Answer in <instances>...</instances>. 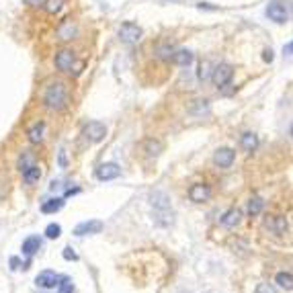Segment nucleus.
Returning a JSON list of instances; mask_svg holds the SVG:
<instances>
[{
  "instance_id": "1",
  "label": "nucleus",
  "mask_w": 293,
  "mask_h": 293,
  "mask_svg": "<svg viewBox=\"0 0 293 293\" xmlns=\"http://www.w3.org/2000/svg\"><path fill=\"white\" fill-rule=\"evenodd\" d=\"M152 209H154V224L158 228H170L174 224V209L170 205V199L164 191L152 193Z\"/></svg>"
},
{
  "instance_id": "2",
  "label": "nucleus",
  "mask_w": 293,
  "mask_h": 293,
  "mask_svg": "<svg viewBox=\"0 0 293 293\" xmlns=\"http://www.w3.org/2000/svg\"><path fill=\"white\" fill-rule=\"evenodd\" d=\"M68 99H70V94H68L66 84L64 82H51L45 90L43 103L51 111H64L68 107Z\"/></svg>"
},
{
  "instance_id": "3",
  "label": "nucleus",
  "mask_w": 293,
  "mask_h": 293,
  "mask_svg": "<svg viewBox=\"0 0 293 293\" xmlns=\"http://www.w3.org/2000/svg\"><path fill=\"white\" fill-rule=\"evenodd\" d=\"M267 16L271 18L273 23L277 25H285L291 16V10H289V2H283V0H273V2L267 4Z\"/></svg>"
},
{
  "instance_id": "4",
  "label": "nucleus",
  "mask_w": 293,
  "mask_h": 293,
  "mask_svg": "<svg viewBox=\"0 0 293 293\" xmlns=\"http://www.w3.org/2000/svg\"><path fill=\"white\" fill-rule=\"evenodd\" d=\"M142 37H144V29H142L138 23L125 21V23L119 27V41H121V43H125V45H133V43H138Z\"/></svg>"
},
{
  "instance_id": "5",
  "label": "nucleus",
  "mask_w": 293,
  "mask_h": 293,
  "mask_svg": "<svg viewBox=\"0 0 293 293\" xmlns=\"http://www.w3.org/2000/svg\"><path fill=\"white\" fill-rule=\"evenodd\" d=\"M209 78L218 88H224L226 84H230V80L234 78V68L230 64H220V66H216L211 70Z\"/></svg>"
},
{
  "instance_id": "6",
  "label": "nucleus",
  "mask_w": 293,
  "mask_h": 293,
  "mask_svg": "<svg viewBox=\"0 0 293 293\" xmlns=\"http://www.w3.org/2000/svg\"><path fill=\"white\" fill-rule=\"evenodd\" d=\"M82 135H84V138H86L90 144H99V142H103V140L107 138V127H105V123H101V121H90V123L84 125Z\"/></svg>"
},
{
  "instance_id": "7",
  "label": "nucleus",
  "mask_w": 293,
  "mask_h": 293,
  "mask_svg": "<svg viewBox=\"0 0 293 293\" xmlns=\"http://www.w3.org/2000/svg\"><path fill=\"white\" fill-rule=\"evenodd\" d=\"M55 68L60 72H72L74 64H76V55L72 49H60L55 53Z\"/></svg>"
},
{
  "instance_id": "8",
  "label": "nucleus",
  "mask_w": 293,
  "mask_h": 293,
  "mask_svg": "<svg viewBox=\"0 0 293 293\" xmlns=\"http://www.w3.org/2000/svg\"><path fill=\"white\" fill-rule=\"evenodd\" d=\"M265 228L271 234H275V236H285V234L289 232V224L283 216H269L265 220Z\"/></svg>"
},
{
  "instance_id": "9",
  "label": "nucleus",
  "mask_w": 293,
  "mask_h": 293,
  "mask_svg": "<svg viewBox=\"0 0 293 293\" xmlns=\"http://www.w3.org/2000/svg\"><path fill=\"white\" fill-rule=\"evenodd\" d=\"M234 160H236V152L232 148H218L216 154H213V162L220 168H230L234 164Z\"/></svg>"
},
{
  "instance_id": "10",
  "label": "nucleus",
  "mask_w": 293,
  "mask_h": 293,
  "mask_svg": "<svg viewBox=\"0 0 293 293\" xmlns=\"http://www.w3.org/2000/svg\"><path fill=\"white\" fill-rule=\"evenodd\" d=\"M211 197V187L205 185V183H195L191 189H189V199L193 203H203Z\"/></svg>"
},
{
  "instance_id": "11",
  "label": "nucleus",
  "mask_w": 293,
  "mask_h": 293,
  "mask_svg": "<svg viewBox=\"0 0 293 293\" xmlns=\"http://www.w3.org/2000/svg\"><path fill=\"white\" fill-rule=\"evenodd\" d=\"M121 174V166L115 164V162H105L96 168V179L99 181H113Z\"/></svg>"
},
{
  "instance_id": "12",
  "label": "nucleus",
  "mask_w": 293,
  "mask_h": 293,
  "mask_svg": "<svg viewBox=\"0 0 293 293\" xmlns=\"http://www.w3.org/2000/svg\"><path fill=\"white\" fill-rule=\"evenodd\" d=\"M101 230H103V222L88 220V222H82L74 228V236H92V234H99Z\"/></svg>"
},
{
  "instance_id": "13",
  "label": "nucleus",
  "mask_w": 293,
  "mask_h": 293,
  "mask_svg": "<svg viewBox=\"0 0 293 293\" xmlns=\"http://www.w3.org/2000/svg\"><path fill=\"white\" fill-rule=\"evenodd\" d=\"M60 275L57 273H53V271H41L37 275V279H35V283H37V287H43V289H53L57 283H60Z\"/></svg>"
},
{
  "instance_id": "14",
  "label": "nucleus",
  "mask_w": 293,
  "mask_h": 293,
  "mask_svg": "<svg viewBox=\"0 0 293 293\" xmlns=\"http://www.w3.org/2000/svg\"><path fill=\"white\" fill-rule=\"evenodd\" d=\"M41 246H43L41 238H39V236H29V238L23 240V255L25 257H33V255H37V252L41 250Z\"/></svg>"
},
{
  "instance_id": "15",
  "label": "nucleus",
  "mask_w": 293,
  "mask_h": 293,
  "mask_svg": "<svg viewBox=\"0 0 293 293\" xmlns=\"http://www.w3.org/2000/svg\"><path fill=\"white\" fill-rule=\"evenodd\" d=\"M240 220H242V211L238 209V207H232V209H228L224 216H222V226H226V228H236L238 224H240Z\"/></svg>"
},
{
  "instance_id": "16",
  "label": "nucleus",
  "mask_w": 293,
  "mask_h": 293,
  "mask_svg": "<svg viewBox=\"0 0 293 293\" xmlns=\"http://www.w3.org/2000/svg\"><path fill=\"white\" fill-rule=\"evenodd\" d=\"M76 25L70 21V18H66V21L57 27V37L62 39V41H70V39H74V35H76Z\"/></svg>"
},
{
  "instance_id": "17",
  "label": "nucleus",
  "mask_w": 293,
  "mask_h": 293,
  "mask_svg": "<svg viewBox=\"0 0 293 293\" xmlns=\"http://www.w3.org/2000/svg\"><path fill=\"white\" fill-rule=\"evenodd\" d=\"M27 135H29V142H31V144H41V142H43V135H45V123H43V121H37V123L27 131Z\"/></svg>"
},
{
  "instance_id": "18",
  "label": "nucleus",
  "mask_w": 293,
  "mask_h": 293,
  "mask_svg": "<svg viewBox=\"0 0 293 293\" xmlns=\"http://www.w3.org/2000/svg\"><path fill=\"white\" fill-rule=\"evenodd\" d=\"M170 57H172V62L177 64V66L187 68L193 62V51H189V49H177V51H172Z\"/></svg>"
},
{
  "instance_id": "19",
  "label": "nucleus",
  "mask_w": 293,
  "mask_h": 293,
  "mask_svg": "<svg viewBox=\"0 0 293 293\" xmlns=\"http://www.w3.org/2000/svg\"><path fill=\"white\" fill-rule=\"evenodd\" d=\"M240 146H242V150L244 152H255L257 148H259V138L252 131H246V133H242V138H240Z\"/></svg>"
},
{
  "instance_id": "20",
  "label": "nucleus",
  "mask_w": 293,
  "mask_h": 293,
  "mask_svg": "<svg viewBox=\"0 0 293 293\" xmlns=\"http://www.w3.org/2000/svg\"><path fill=\"white\" fill-rule=\"evenodd\" d=\"M39 179H41V168H39L37 164H31V166H27V168L23 170V181H25L27 185L37 183Z\"/></svg>"
},
{
  "instance_id": "21",
  "label": "nucleus",
  "mask_w": 293,
  "mask_h": 293,
  "mask_svg": "<svg viewBox=\"0 0 293 293\" xmlns=\"http://www.w3.org/2000/svg\"><path fill=\"white\" fill-rule=\"evenodd\" d=\"M64 207V199L62 197H55V199H47L41 203V211L43 213H55Z\"/></svg>"
},
{
  "instance_id": "22",
  "label": "nucleus",
  "mask_w": 293,
  "mask_h": 293,
  "mask_svg": "<svg viewBox=\"0 0 293 293\" xmlns=\"http://www.w3.org/2000/svg\"><path fill=\"white\" fill-rule=\"evenodd\" d=\"M263 207H265V201L259 197V195H255V197H250V201H248V216H250V218L259 216V213L263 211Z\"/></svg>"
},
{
  "instance_id": "23",
  "label": "nucleus",
  "mask_w": 293,
  "mask_h": 293,
  "mask_svg": "<svg viewBox=\"0 0 293 293\" xmlns=\"http://www.w3.org/2000/svg\"><path fill=\"white\" fill-rule=\"evenodd\" d=\"M191 113H193V115H205V113H209V101H207V99H197V101H193Z\"/></svg>"
},
{
  "instance_id": "24",
  "label": "nucleus",
  "mask_w": 293,
  "mask_h": 293,
  "mask_svg": "<svg viewBox=\"0 0 293 293\" xmlns=\"http://www.w3.org/2000/svg\"><path fill=\"white\" fill-rule=\"evenodd\" d=\"M275 281H277L279 287H283L285 291H291V289H293V277H291V273H279V275L275 277Z\"/></svg>"
},
{
  "instance_id": "25",
  "label": "nucleus",
  "mask_w": 293,
  "mask_h": 293,
  "mask_svg": "<svg viewBox=\"0 0 293 293\" xmlns=\"http://www.w3.org/2000/svg\"><path fill=\"white\" fill-rule=\"evenodd\" d=\"M144 148H146L148 156H158V154L162 152V142H160V140H148V142L144 144Z\"/></svg>"
},
{
  "instance_id": "26",
  "label": "nucleus",
  "mask_w": 293,
  "mask_h": 293,
  "mask_svg": "<svg viewBox=\"0 0 293 293\" xmlns=\"http://www.w3.org/2000/svg\"><path fill=\"white\" fill-rule=\"evenodd\" d=\"M43 4H45V10L49 14H57L64 6V0H43Z\"/></svg>"
},
{
  "instance_id": "27",
  "label": "nucleus",
  "mask_w": 293,
  "mask_h": 293,
  "mask_svg": "<svg viewBox=\"0 0 293 293\" xmlns=\"http://www.w3.org/2000/svg\"><path fill=\"white\" fill-rule=\"evenodd\" d=\"M45 236H47L49 240L60 238V236H62V226H60V224H49V226L45 228Z\"/></svg>"
},
{
  "instance_id": "28",
  "label": "nucleus",
  "mask_w": 293,
  "mask_h": 293,
  "mask_svg": "<svg viewBox=\"0 0 293 293\" xmlns=\"http://www.w3.org/2000/svg\"><path fill=\"white\" fill-rule=\"evenodd\" d=\"M31 164H35V158H33V154L31 152H23V156L18 158V170H25L27 166H31Z\"/></svg>"
},
{
  "instance_id": "29",
  "label": "nucleus",
  "mask_w": 293,
  "mask_h": 293,
  "mask_svg": "<svg viewBox=\"0 0 293 293\" xmlns=\"http://www.w3.org/2000/svg\"><path fill=\"white\" fill-rule=\"evenodd\" d=\"M60 281H62V283H57V285H60L57 293H72V291H74V285H72L70 279H60Z\"/></svg>"
},
{
  "instance_id": "30",
  "label": "nucleus",
  "mask_w": 293,
  "mask_h": 293,
  "mask_svg": "<svg viewBox=\"0 0 293 293\" xmlns=\"http://www.w3.org/2000/svg\"><path fill=\"white\" fill-rule=\"evenodd\" d=\"M255 293H277V289L273 287L271 283H259L257 289H255Z\"/></svg>"
},
{
  "instance_id": "31",
  "label": "nucleus",
  "mask_w": 293,
  "mask_h": 293,
  "mask_svg": "<svg viewBox=\"0 0 293 293\" xmlns=\"http://www.w3.org/2000/svg\"><path fill=\"white\" fill-rule=\"evenodd\" d=\"M209 62H201V66H199V78L201 80H207V76H209Z\"/></svg>"
},
{
  "instance_id": "32",
  "label": "nucleus",
  "mask_w": 293,
  "mask_h": 293,
  "mask_svg": "<svg viewBox=\"0 0 293 293\" xmlns=\"http://www.w3.org/2000/svg\"><path fill=\"white\" fill-rule=\"evenodd\" d=\"M62 255H64V259H66V261H78V255H76V252H74L70 246H66V248H64Z\"/></svg>"
},
{
  "instance_id": "33",
  "label": "nucleus",
  "mask_w": 293,
  "mask_h": 293,
  "mask_svg": "<svg viewBox=\"0 0 293 293\" xmlns=\"http://www.w3.org/2000/svg\"><path fill=\"white\" fill-rule=\"evenodd\" d=\"M273 57H275V55H273V49H271V47L263 51V60H265V62H269V64H271V62H273Z\"/></svg>"
},
{
  "instance_id": "34",
  "label": "nucleus",
  "mask_w": 293,
  "mask_h": 293,
  "mask_svg": "<svg viewBox=\"0 0 293 293\" xmlns=\"http://www.w3.org/2000/svg\"><path fill=\"white\" fill-rule=\"evenodd\" d=\"M291 49H293V43L287 41V45L283 47V55H285V57H291Z\"/></svg>"
},
{
  "instance_id": "35",
  "label": "nucleus",
  "mask_w": 293,
  "mask_h": 293,
  "mask_svg": "<svg viewBox=\"0 0 293 293\" xmlns=\"http://www.w3.org/2000/svg\"><path fill=\"white\" fill-rule=\"evenodd\" d=\"M18 265H21V261H18L16 257H12V259H10V269H12V271H16V269H18Z\"/></svg>"
},
{
  "instance_id": "36",
  "label": "nucleus",
  "mask_w": 293,
  "mask_h": 293,
  "mask_svg": "<svg viewBox=\"0 0 293 293\" xmlns=\"http://www.w3.org/2000/svg\"><path fill=\"white\" fill-rule=\"evenodd\" d=\"M27 4H31V6H39V4H43V0H27Z\"/></svg>"
},
{
  "instance_id": "37",
  "label": "nucleus",
  "mask_w": 293,
  "mask_h": 293,
  "mask_svg": "<svg viewBox=\"0 0 293 293\" xmlns=\"http://www.w3.org/2000/svg\"><path fill=\"white\" fill-rule=\"evenodd\" d=\"M60 164H62V166H66V152H64V150L60 152Z\"/></svg>"
}]
</instances>
